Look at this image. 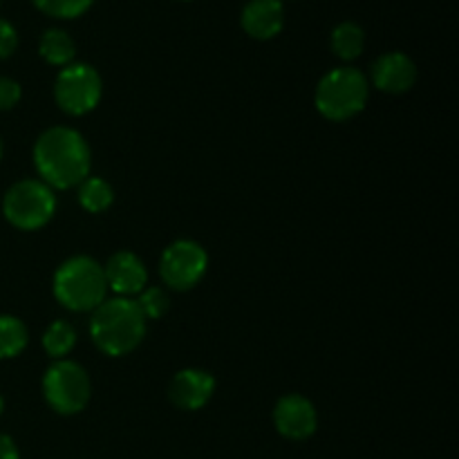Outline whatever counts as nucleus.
<instances>
[{
  "instance_id": "obj_1",
  "label": "nucleus",
  "mask_w": 459,
  "mask_h": 459,
  "mask_svg": "<svg viewBox=\"0 0 459 459\" xmlns=\"http://www.w3.org/2000/svg\"><path fill=\"white\" fill-rule=\"evenodd\" d=\"M90 148L72 128H49L34 146V164L43 184L52 188H72L90 173Z\"/></svg>"
},
{
  "instance_id": "obj_2",
  "label": "nucleus",
  "mask_w": 459,
  "mask_h": 459,
  "mask_svg": "<svg viewBox=\"0 0 459 459\" xmlns=\"http://www.w3.org/2000/svg\"><path fill=\"white\" fill-rule=\"evenodd\" d=\"M90 336L101 352L121 357L137 348L146 336V318L137 303L124 296L103 300L90 321Z\"/></svg>"
},
{
  "instance_id": "obj_3",
  "label": "nucleus",
  "mask_w": 459,
  "mask_h": 459,
  "mask_svg": "<svg viewBox=\"0 0 459 459\" xmlns=\"http://www.w3.org/2000/svg\"><path fill=\"white\" fill-rule=\"evenodd\" d=\"M108 282L103 267L88 255L65 260L54 276V296L72 312H90L106 300Z\"/></svg>"
},
{
  "instance_id": "obj_4",
  "label": "nucleus",
  "mask_w": 459,
  "mask_h": 459,
  "mask_svg": "<svg viewBox=\"0 0 459 459\" xmlns=\"http://www.w3.org/2000/svg\"><path fill=\"white\" fill-rule=\"evenodd\" d=\"M368 79L354 67H336L327 72L316 88V108L325 119L345 121L366 108Z\"/></svg>"
},
{
  "instance_id": "obj_5",
  "label": "nucleus",
  "mask_w": 459,
  "mask_h": 459,
  "mask_svg": "<svg viewBox=\"0 0 459 459\" xmlns=\"http://www.w3.org/2000/svg\"><path fill=\"white\" fill-rule=\"evenodd\" d=\"M56 211V197L48 184L39 179H22L13 184L3 200V213L22 231H34L48 224Z\"/></svg>"
},
{
  "instance_id": "obj_6",
  "label": "nucleus",
  "mask_w": 459,
  "mask_h": 459,
  "mask_svg": "<svg viewBox=\"0 0 459 459\" xmlns=\"http://www.w3.org/2000/svg\"><path fill=\"white\" fill-rule=\"evenodd\" d=\"M90 393H92V385H90L88 372L79 363L58 359L45 372L43 394L58 415H76L83 411L90 402Z\"/></svg>"
},
{
  "instance_id": "obj_7",
  "label": "nucleus",
  "mask_w": 459,
  "mask_h": 459,
  "mask_svg": "<svg viewBox=\"0 0 459 459\" xmlns=\"http://www.w3.org/2000/svg\"><path fill=\"white\" fill-rule=\"evenodd\" d=\"M101 76L88 63H70L61 70L54 83V99L58 108L72 117L88 115L101 99Z\"/></svg>"
},
{
  "instance_id": "obj_8",
  "label": "nucleus",
  "mask_w": 459,
  "mask_h": 459,
  "mask_svg": "<svg viewBox=\"0 0 459 459\" xmlns=\"http://www.w3.org/2000/svg\"><path fill=\"white\" fill-rule=\"evenodd\" d=\"M206 264H209L206 251L197 242L178 240L170 247H166L164 255H161V281L170 290L186 291L202 281V276L206 272Z\"/></svg>"
},
{
  "instance_id": "obj_9",
  "label": "nucleus",
  "mask_w": 459,
  "mask_h": 459,
  "mask_svg": "<svg viewBox=\"0 0 459 459\" xmlns=\"http://www.w3.org/2000/svg\"><path fill=\"white\" fill-rule=\"evenodd\" d=\"M273 424L282 437L300 442L316 433L318 417L309 399L300 394H287L273 408Z\"/></svg>"
},
{
  "instance_id": "obj_10",
  "label": "nucleus",
  "mask_w": 459,
  "mask_h": 459,
  "mask_svg": "<svg viewBox=\"0 0 459 459\" xmlns=\"http://www.w3.org/2000/svg\"><path fill=\"white\" fill-rule=\"evenodd\" d=\"M417 67L406 54L390 52L384 54L372 65V83L388 94H402L415 85Z\"/></svg>"
},
{
  "instance_id": "obj_11",
  "label": "nucleus",
  "mask_w": 459,
  "mask_h": 459,
  "mask_svg": "<svg viewBox=\"0 0 459 459\" xmlns=\"http://www.w3.org/2000/svg\"><path fill=\"white\" fill-rule=\"evenodd\" d=\"M103 273H106L108 290L124 296V299L139 294L148 282L146 267H143L142 260L134 254H130V251H119V254L112 255V258L108 260L106 267H103Z\"/></svg>"
},
{
  "instance_id": "obj_12",
  "label": "nucleus",
  "mask_w": 459,
  "mask_h": 459,
  "mask_svg": "<svg viewBox=\"0 0 459 459\" xmlns=\"http://www.w3.org/2000/svg\"><path fill=\"white\" fill-rule=\"evenodd\" d=\"M215 379L204 370H182L170 381L169 397L182 411H200L213 397Z\"/></svg>"
},
{
  "instance_id": "obj_13",
  "label": "nucleus",
  "mask_w": 459,
  "mask_h": 459,
  "mask_svg": "<svg viewBox=\"0 0 459 459\" xmlns=\"http://www.w3.org/2000/svg\"><path fill=\"white\" fill-rule=\"evenodd\" d=\"M285 9L281 0H251L242 12V27L251 39L269 40L281 34Z\"/></svg>"
},
{
  "instance_id": "obj_14",
  "label": "nucleus",
  "mask_w": 459,
  "mask_h": 459,
  "mask_svg": "<svg viewBox=\"0 0 459 459\" xmlns=\"http://www.w3.org/2000/svg\"><path fill=\"white\" fill-rule=\"evenodd\" d=\"M39 52L40 56L45 58L48 63L52 65H70L72 58H74L76 48H74V40L67 31L63 30H48L43 31L40 36V43H39Z\"/></svg>"
},
{
  "instance_id": "obj_15",
  "label": "nucleus",
  "mask_w": 459,
  "mask_h": 459,
  "mask_svg": "<svg viewBox=\"0 0 459 459\" xmlns=\"http://www.w3.org/2000/svg\"><path fill=\"white\" fill-rule=\"evenodd\" d=\"M363 45H366V34L357 22H341L332 31V49L343 61H354V58L361 56Z\"/></svg>"
},
{
  "instance_id": "obj_16",
  "label": "nucleus",
  "mask_w": 459,
  "mask_h": 459,
  "mask_svg": "<svg viewBox=\"0 0 459 459\" xmlns=\"http://www.w3.org/2000/svg\"><path fill=\"white\" fill-rule=\"evenodd\" d=\"M27 345V327L16 316L0 314V361L18 357Z\"/></svg>"
},
{
  "instance_id": "obj_17",
  "label": "nucleus",
  "mask_w": 459,
  "mask_h": 459,
  "mask_svg": "<svg viewBox=\"0 0 459 459\" xmlns=\"http://www.w3.org/2000/svg\"><path fill=\"white\" fill-rule=\"evenodd\" d=\"M115 200L112 186L101 178H85L79 188V202L90 213H101Z\"/></svg>"
},
{
  "instance_id": "obj_18",
  "label": "nucleus",
  "mask_w": 459,
  "mask_h": 459,
  "mask_svg": "<svg viewBox=\"0 0 459 459\" xmlns=\"http://www.w3.org/2000/svg\"><path fill=\"white\" fill-rule=\"evenodd\" d=\"M74 343L76 332L67 321H54L43 336V348L54 359L67 357L72 352V348H74Z\"/></svg>"
},
{
  "instance_id": "obj_19",
  "label": "nucleus",
  "mask_w": 459,
  "mask_h": 459,
  "mask_svg": "<svg viewBox=\"0 0 459 459\" xmlns=\"http://www.w3.org/2000/svg\"><path fill=\"white\" fill-rule=\"evenodd\" d=\"M137 307L142 309L143 318L146 321H157V318L164 316L170 307L169 294H166L161 287H151V290H142L139 291V299L134 300Z\"/></svg>"
},
{
  "instance_id": "obj_20",
  "label": "nucleus",
  "mask_w": 459,
  "mask_h": 459,
  "mask_svg": "<svg viewBox=\"0 0 459 459\" xmlns=\"http://www.w3.org/2000/svg\"><path fill=\"white\" fill-rule=\"evenodd\" d=\"M34 4L52 18H76L88 12L92 0H34Z\"/></svg>"
},
{
  "instance_id": "obj_21",
  "label": "nucleus",
  "mask_w": 459,
  "mask_h": 459,
  "mask_svg": "<svg viewBox=\"0 0 459 459\" xmlns=\"http://www.w3.org/2000/svg\"><path fill=\"white\" fill-rule=\"evenodd\" d=\"M21 101V85L13 79L0 76V110H12Z\"/></svg>"
},
{
  "instance_id": "obj_22",
  "label": "nucleus",
  "mask_w": 459,
  "mask_h": 459,
  "mask_svg": "<svg viewBox=\"0 0 459 459\" xmlns=\"http://www.w3.org/2000/svg\"><path fill=\"white\" fill-rule=\"evenodd\" d=\"M18 48V34L13 30L12 22H7L4 18H0V61L9 58Z\"/></svg>"
},
{
  "instance_id": "obj_23",
  "label": "nucleus",
  "mask_w": 459,
  "mask_h": 459,
  "mask_svg": "<svg viewBox=\"0 0 459 459\" xmlns=\"http://www.w3.org/2000/svg\"><path fill=\"white\" fill-rule=\"evenodd\" d=\"M0 459H21L16 442L9 435L0 433Z\"/></svg>"
},
{
  "instance_id": "obj_24",
  "label": "nucleus",
  "mask_w": 459,
  "mask_h": 459,
  "mask_svg": "<svg viewBox=\"0 0 459 459\" xmlns=\"http://www.w3.org/2000/svg\"><path fill=\"white\" fill-rule=\"evenodd\" d=\"M3 411H4V399L0 397V415H3Z\"/></svg>"
},
{
  "instance_id": "obj_25",
  "label": "nucleus",
  "mask_w": 459,
  "mask_h": 459,
  "mask_svg": "<svg viewBox=\"0 0 459 459\" xmlns=\"http://www.w3.org/2000/svg\"><path fill=\"white\" fill-rule=\"evenodd\" d=\"M0 157H3V142H0Z\"/></svg>"
}]
</instances>
